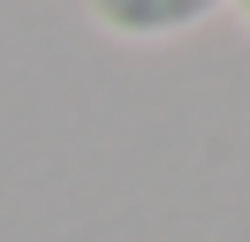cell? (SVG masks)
<instances>
[{
	"mask_svg": "<svg viewBox=\"0 0 250 242\" xmlns=\"http://www.w3.org/2000/svg\"><path fill=\"white\" fill-rule=\"evenodd\" d=\"M228 0H91V15L114 38H182L205 15H220Z\"/></svg>",
	"mask_w": 250,
	"mask_h": 242,
	"instance_id": "obj_1",
	"label": "cell"
},
{
	"mask_svg": "<svg viewBox=\"0 0 250 242\" xmlns=\"http://www.w3.org/2000/svg\"><path fill=\"white\" fill-rule=\"evenodd\" d=\"M235 15H243V23H250V0H235Z\"/></svg>",
	"mask_w": 250,
	"mask_h": 242,
	"instance_id": "obj_2",
	"label": "cell"
}]
</instances>
